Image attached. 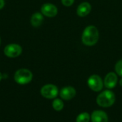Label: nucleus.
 <instances>
[{"instance_id": "6ab92c4d", "label": "nucleus", "mask_w": 122, "mask_h": 122, "mask_svg": "<svg viewBox=\"0 0 122 122\" xmlns=\"http://www.w3.org/2000/svg\"><path fill=\"white\" fill-rule=\"evenodd\" d=\"M2 78H3V76H2V74H1V73L0 72V81L2 79Z\"/></svg>"}, {"instance_id": "aec40b11", "label": "nucleus", "mask_w": 122, "mask_h": 122, "mask_svg": "<svg viewBox=\"0 0 122 122\" xmlns=\"http://www.w3.org/2000/svg\"><path fill=\"white\" fill-rule=\"evenodd\" d=\"M0 44H1V38H0Z\"/></svg>"}, {"instance_id": "2eb2a0df", "label": "nucleus", "mask_w": 122, "mask_h": 122, "mask_svg": "<svg viewBox=\"0 0 122 122\" xmlns=\"http://www.w3.org/2000/svg\"><path fill=\"white\" fill-rule=\"evenodd\" d=\"M114 69L116 71V74L119 75V76L122 77V59H120L117 62L114 66Z\"/></svg>"}, {"instance_id": "f8f14e48", "label": "nucleus", "mask_w": 122, "mask_h": 122, "mask_svg": "<svg viewBox=\"0 0 122 122\" xmlns=\"http://www.w3.org/2000/svg\"><path fill=\"white\" fill-rule=\"evenodd\" d=\"M44 21V15L40 12H35L31 17V24L34 27H38L41 25Z\"/></svg>"}, {"instance_id": "9d476101", "label": "nucleus", "mask_w": 122, "mask_h": 122, "mask_svg": "<svg viewBox=\"0 0 122 122\" xmlns=\"http://www.w3.org/2000/svg\"><path fill=\"white\" fill-rule=\"evenodd\" d=\"M92 122H108V115L102 110L94 111L91 115Z\"/></svg>"}, {"instance_id": "1a4fd4ad", "label": "nucleus", "mask_w": 122, "mask_h": 122, "mask_svg": "<svg viewBox=\"0 0 122 122\" xmlns=\"http://www.w3.org/2000/svg\"><path fill=\"white\" fill-rule=\"evenodd\" d=\"M76 94V89L73 86H65L59 92V96L63 100L69 101L72 99Z\"/></svg>"}, {"instance_id": "423d86ee", "label": "nucleus", "mask_w": 122, "mask_h": 122, "mask_svg": "<svg viewBox=\"0 0 122 122\" xmlns=\"http://www.w3.org/2000/svg\"><path fill=\"white\" fill-rule=\"evenodd\" d=\"M41 94L46 99H55L59 94V90L54 84H46L41 89Z\"/></svg>"}, {"instance_id": "4468645a", "label": "nucleus", "mask_w": 122, "mask_h": 122, "mask_svg": "<svg viewBox=\"0 0 122 122\" xmlns=\"http://www.w3.org/2000/svg\"><path fill=\"white\" fill-rule=\"evenodd\" d=\"M52 107L56 112H60L64 108V102L61 99H55L52 102Z\"/></svg>"}, {"instance_id": "39448f33", "label": "nucleus", "mask_w": 122, "mask_h": 122, "mask_svg": "<svg viewBox=\"0 0 122 122\" xmlns=\"http://www.w3.org/2000/svg\"><path fill=\"white\" fill-rule=\"evenodd\" d=\"M22 48L17 44H9L6 45L4 49V54L9 58H16L21 55Z\"/></svg>"}, {"instance_id": "f3484780", "label": "nucleus", "mask_w": 122, "mask_h": 122, "mask_svg": "<svg viewBox=\"0 0 122 122\" xmlns=\"http://www.w3.org/2000/svg\"><path fill=\"white\" fill-rule=\"evenodd\" d=\"M4 4H5L4 0H0V9H1L4 6Z\"/></svg>"}, {"instance_id": "f03ea898", "label": "nucleus", "mask_w": 122, "mask_h": 122, "mask_svg": "<svg viewBox=\"0 0 122 122\" xmlns=\"http://www.w3.org/2000/svg\"><path fill=\"white\" fill-rule=\"evenodd\" d=\"M116 101V96L111 89H107L100 93L97 97V104L104 108L112 107Z\"/></svg>"}, {"instance_id": "dca6fc26", "label": "nucleus", "mask_w": 122, "mask_h": 122, "mask_svg": "<svg viewBox=\"0 0 122 122\" xmlns=\"http://www.w3.org/2000/svg\"><path fill=\"white\" fill-rule=\"evenodd\" d=\"M61 1L62 4L67 7L71 6L74 2V0H61Z\"/></svg>"}, {"instance_id": "a211bd4d", "label": "nucleus", "mask_w": 122, "mask_h": 122, "mask_svg": "<svg viewBox=\"0 0 122 122\" xmlns=\"http://www.w3.org/2000/svg\"><path fill=\"white\" fill-rule=\"evenodd\" d=\"M119 84H120V86H122V79H120V81H119Z\"/></svg>"}, {"instance_id": "7ed1b4c3", "label": "nucleus", "mask_w": 122, "mask_h": 122, "mask_svg": "<svg viewBox=\"0 0 122 122\" xmlns=\"http://www.w3.org/2000/svg\"><path fill=\"white\" fill-rule=\"evenodd\" d=\"M14 81L19 84H29L33 78V74L31 71L26 69H20L14 74Z\"/></svg>"}, {"instance_id": "9b49d317", "label": "nucleus", "mask_w": 122, "mask_h": 122, "mask_svg": "<svg viewBox=\"0 0 122 122\" xmlns=\"http://www.w3.org/2000/svg\"><path fill=\"white\" fill-rule=\"evenodd\" d=\"M91 10H92V5L89 2L84 1L81 3L78 6L76 9V14L80 17H84L91 12Z\"/></svg>"}, {"instance_id": "20e7f679", "label": "nucleus", "mask_w": 122, "mask_h": 122, "mask_svg": "<svg viewBox=\"0 0 122 122\" xmlns=\"http://www.w3.org/2000/svg\"><path fill=\"white\" fill-rule=\"evenodd\" d=\"M87 84L91 90L95 92L102 91L104 87V81L97 74H93L90 76L87 80Z\"/></svg>"}, {"instance_id": "f257e3e1", "label": "nucleus", "mask_w": 122, "mask_h": 122, "mask_svg": "<svg viewBox=\"0 0 122 122\" xmlns=\"http://www.w3.org/2000/svg\"><path fill=\"white\" fill-rule=\"evenodd\" d=\"M99 38V32L98 29L94 25H89L83 31L81 41L85 46H92L98 42Z\"/></svg>"}, {"instance_id": "ddd939ff", "label": "nucleus", "mask_w": 122, "mask_h": 122, "mask_svg": "<svg viewBox=\"0 0 122 122\" xmlns=\"http://www.w3.org/2000/svg\"><path fill=\"white\" fill-rule=\"evenodd\" d=\"M91 119V116L87 112H82L79 114L76 119V122H89Z\"/></svg>"}, {"instance_id": "6e6552de", "label": "nucleus", "mask_w": 122, "mask_h": 122, "mask_svg": "<svg viewBox=\"0 0 122 122\" xmlns=\"http://www.w3.org/2000/svg\"><path fill=\"white\" fill-rule=\"evenodd\" d=\"M118 82V76L115 72H109L108 73L104 80V85L108 89H114Z\"/></svg>"}, {"instance_id": "0eeeda50", "label": "nucleus", "mask_w": 122, "mask_h": 122, "mask_svg": "<svg viewBox=\"0 0 122 122\" xmlns=\"http://www.w3.org/2000/svg\"><path fill=\"white\" fill-rule=\"evenodd\" d=\"M41 13L47 17H54L58 13L57 7L51 3L44 4L41 7Z\"/></svg>"}]
</instances>
